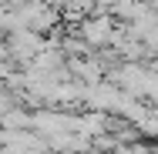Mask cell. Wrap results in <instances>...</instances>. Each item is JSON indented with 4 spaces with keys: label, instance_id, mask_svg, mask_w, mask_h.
Instances as JSON below:
<instances>
[{
    "label": "cell",
    "instance_id": "cell-1",
    "mask_svg": "<svg viewBox=\"0 0 158 154\" xmlns=\"http://www.w3.org/2000/svg\"><path fill=\"white\" fill-rule=\"evenodd\" d=\"M118 24L111 20V14H91L88 20H81V27H77V37L98 50V47H114V37H118Z\"/></svg>",
    "mask_w": 158,
    "mask_h": 154
},
{
    "label": "cell",
    "instance_id": "cell-2",
    "mask_svg": "<svg viewBox=\"0 0 158 154\" xmlns=\"http://www.w3.org/2000/svg\"><path fill=\"white\" fill-rule=\"evenodd\" d=\"M3 47H7V54H10L14 61L31 64L34 57H37V54H40L44 47H47V44L40 40V34L24 30V27H20V30H10V37H7V44H3Z\"/></svg>",
    "mask_w": 158,
    "mask_h": 154
}]
</instances>
